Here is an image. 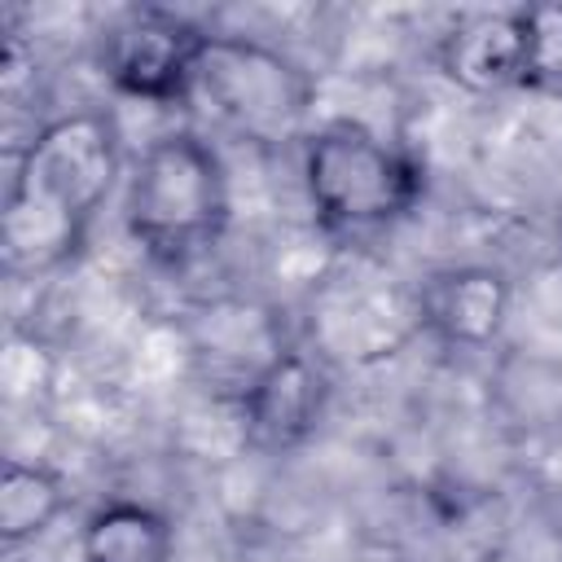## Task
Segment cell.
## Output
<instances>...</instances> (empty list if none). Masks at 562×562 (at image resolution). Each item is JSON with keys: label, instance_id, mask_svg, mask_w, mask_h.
Instances as JSON below:
<instances>
[{"label": "cell", "instance_id": "2", "mask_svg": "<svg viewBox=\"0 0 562 562\" xmlns=\"http://www.w3.org/2000/svg\"><path fill=\"white\" fill-rule=\"evenodd\" d=\"M123 220L132 241L162 268H184L215 250L228 228V176L198 132L154 136L127 180Z\"/></svg>", "mask_w": 562, "mask_h": 562}, {"label": "cell", "instance_id": "8", "mask_svg": "<svg viewBox=\"0 0 562 562\" xmlns=\"http://www.w3.org/2000/svg\"><path fill=\"white\" fill-rule=\"evenodd\" d=\"M417 329L448 347H487L509 316V281L483 263H452L413 285Z\"/></svg>", "mask_w": 562, "mask_h": 562}, {"label": "cell", "instance_id": "7", "mask_svg": "<svg viewBox=\"0 0 562 562\" xmlns=\"http://www.w3.org/2000/svg\"><path fill=\"white\" fill-rule=\"evenodd\" d=\"M325 400H329V382H325L321 364L312 356H303L299 347H285L237 395L246 439L263 452H285L316 430Z\"/></svg>", "mask_w": 562, "mask_h": 562}, {"label": "cell", "instance_id": "4", "mask_svg": "<svg viewBox=\"0 0 562 562\" xmlns=\"http://www.w3.org/2000/svg\"><path fill=\"white\" fill-rule=\"evenodd\" d=\"M312 101V75L290 53L250 35H206L184 97L215 132L255 149L307 140Z\"/></svg>", "mask_w": 562, "mask_h": 562}, {"label": "cell", "instance_id": "6", "mask_svg": "<svg viewBox=\"0 0 562 562\" xmlns=\"http://www.w3.org/2000/svg\"><path fill=\"white\" fill-rule=\"evenodd\" d=\"M443 75L465 92L531 88V9L461 13L439 40Z\"/></svg>", "mask_w": 562, "mask_h": 562}, {"label": "cell", "instance_id": "5", "mask_svg": "<svg viewBox=\"0 0 562 562\" xmlns=\"http://www.w3.org/2000/svg\"><path fill=\"white\" fill-rule=\"evenodd\" d=\"M202 44L206 31L171 9H123L97 35V66L105 83L132 101L184 105Z\"/></svg>", "mask_w": 562, "mask_h": 562}, {"label": "cell", "instance_id": "3", "mask_svg": "<svg viewBox=\"0 0 562 562\" xmlns=\"http://www.w3.org/2000/svg\"><path fill=\"white\" fill-rule=\"evenodd\" d=\"M303 189L325 233L373 237L400 224L422 189V162L360 119H329L303 140Z\"/></svg>", "mask_w": 562, "mask_h": 562}, {"label": "cell", "instance_id": "10", "mask_svg": "<svg viewBox=\"0 0 562 562\" xmlns=\"http://www.w3.org/2000/svg\"><path fill=\"white\" fill-rule=\"evenodd\" d=\"M66 509V483L35 461H4L0 483V536L9 549L48 531Z\"/></svg>", "mask_w": 562, "mask_h": 562}, {"label": "cell", "instance_id": "9", "mask_svg": "<svg viewBox=\"0 0 562 562\" xmlns=\"http://www.w3.org/2000/svg\"><path fill=\"white\" fill-rule=\"evenodd\" d=\"M176 531L167 514L140 501H105L79 531L83 562H171Z\"/></svg>", "mask_w": 562, "mask_h": 562}, {"label": "cell", "instance_id": "1", "mask_svg": "<svg viewBox=\"0 0 562 562\" xmlns=\"http://www.w3.org/2000/svg\"><path fill=\"white\" fill-rule=\"evenodd\" d=\"M119 176V127L101 110H70L40 123L13 167L0 250L9 272H53L88 241Z\"/></svg>", "mask_w": 562, "mask_h": 562}]
</instances>
